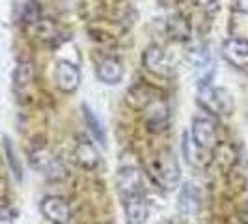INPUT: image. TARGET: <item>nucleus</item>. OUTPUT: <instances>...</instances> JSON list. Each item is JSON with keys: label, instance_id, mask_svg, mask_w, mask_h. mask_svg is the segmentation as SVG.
Instances as JSON below:
<instances>
[{"label": "nucleus", "instance_id": "15", "mask_svg": "<svg viewBox=\"0 0 248 224\" xmlns=\"http://www.w3.org/2000/svg\"><path fill=\"white\" fill-rule=\"evenodd\" d=\"M196 206H198V198H196L194 189L190 185H185L179 194V209L183 215H192L196 211Z\"/></svg>", "mask_w": 248, "mask_h": 224}, {"label": "nucleus", "instance_id": "14", "mask_svg": "<svg viewBox=\"0 0 248 224\" xmlns=\"http://www.w3.org/2000/svg\"><path fill=\"white\" fill-rule=\"evenodd\" d=\"M82 112H84V120H86V125H88V129H90V133L93 135V138L99 142L101 146H105V144H107V133H105V127L101 124V120L93 114V111H92L88 105H84Z\"/></svg>", "mask_w": 248, "mask_h": 224}, {"label": "nucleus", "instance_id": "19", "mask_svg": "<svg viewBox=\"0 0 248 224\" xmlns=\"http://www.w3.org/2000/svg\"><path fill=\"white\" fill-rule=\"evenodd\" d=\"M235 8H237V12L247 13L248 15V0H235Z\"/></svg>", "mask_w": 248, "mask_h": 224}, {"label": "nucleus", "instance_id": "16", "mask_svg": "<svg viewBox=\"0 0 248 224\" xmlns=\"http://www.w3.org/2000/svg\"><path fill=\"white\" fill-rule=\"evenodd\" d=\"M168 32H170L175 39H186V37L190 36V26H188V23H186L183 17L174 15V17L170 19V23H168Z\"/></svg>", "mask_w": 248, "mask_h": 224}, {"label": "nucleus", "instance_id": "10", "mask_svg": "<svg viewBox=\"0 0 248 224\" xmlns=\"http://www.w3.org/2000/svg\"><path fill=\"white\" fill-rule=\"evenodd\" d=\"M157 174H159V179L161 183L166 189H174L179 181V166H177V161L174 159V155L170 153H164L162 157H159V162H157Z\"/></svg>", "mask_w": 248, "mask_h": 224}, {"label": "nucleus", "instance_id": "4", "mask_svg": "<svg viewBox=\"0 0 248 224\" xmlns=\"http://www.w3.org/2000/svg\"><path fill=\"white\" fill-rule=\"evenodd\" d=\"M144 64H146V69H148L149 73L157 75V77L168 79V77L174 75V65L170 64L166 52H164L161 47H157V45L149 47V49L144 52Z\"/></svg>", "mask_w": 248, "mask_h": 224}, {"label": "nucleus", "instance_id": "20", "mask_svg": "<svg viewBox=\"0 0 248 224\" xmlns=\"http://www.w3.org/2000/svg\"><path fill=\"white\" fill-rule=\"evenodd\" d=\"M200 6H203V8H211V6H215L217 4V0H196Z\"/></svg>", "mask_w": 248, "mask_h": 224}, {"label": "nucleus", "instance_id": "7", "mask_svg": "<svg viewBox=\"0 0 248 224\" xmlns=\"http://www.w3.org/2000/svg\"><path fill=\"white\" fill-rule=\"evenodd\" d=\"M56 84L65 94L75 92L77 88L80 86V71H78V67L71 62L58 64V67H56Z\"/></svg>", "mask_w": 248, "mask_h": 224}, {"label": "nucleus", "instance_id": "2", "mask_svg": "<svg viewBox=\"0 0 248 224\" xmlns=\"http://www.w3.org/2000/svg\"><path fill=\"white\" fill-rule=\"evenodd\" d=\"M30 162H32V166L36 168L37 172L47 176L49 179H62L63 176H65V168H63L62 161L58 157H54L49 149L45 148L32 151Z\"/></svg>", "mask_w": 248, "mask_h": 224}, {"label": "nucleus", "instance_id": "11", "mask_svg": "<svg viewBox=\"0 0 248 224\" xmlns=\"http://www.w3.org/2000/svg\"><path fill=\"white\" fill-rule=\"evenodd\" d=\"M125 215L133 224H144L149 215V208L142 192L125 196Z\"/></svg>", "mask_w": 248, "mask_h": 224}, {"label": "nucleus", "instance_id": "1", "mask_svg": "<svg viewBox=\"0 0 248 224\" xmlns=\"http://www.w3.org/2000/svg\"><path fill=\"white\" fill-rule=\"evenodd\" d=\"M200 105L211 114H230L233 111V97L230 96V92L226 88H215L211 84L200 86L198 94Z\"/></svg>", "mask_w": 248, "mask_h": 224}, {"label": "nucleus", "instance_id": "9", "mask_svg": "<svg viewBox=\"0 0 248 224\" xmlns=\"http://www.w3.org/2000/svg\"><path fill=\"white\" fill-rule=\"evenodd\" d=\"M118 189L125 196L142 192V177L135 166H122L118 172Z\"/></svg>", "mask_w": 248, "mask_h": 224}, {"label": "nucleus", "instance_id": "6", "mask_svg": "<svg viewBox=\"0 0 248 224\" xmlns=\"http://www.w3.org/2000/svg\"><path fill=\"white\" fill-rule=\"evenodd\" d=\"M41 213L54 224L67 223L69 217H71L67 202L60 198V196H47V198H43V202H41Z\"/></svg>", "mask_w": 248, "mask_h": 224}, {"label": "nucleus", "instance_id": "12", "mask_svg": "<svg viewBox=\"0 0 248 224\" xmlns=\"http://www.w3.org/2000/svg\"><path fill=\"white\" fill-rule=\"evenodd\" d=\"M124 65L114 60V58H107L97 65V79L105 84H118L124 79Z\"/></svg>", "mask_w": 248, "mask_h": 224}, {"label": "nucleus", "instance_id": "18", "mask_svg": "<svg viewBox=\"0 0 248 224\" xmlns=\"http://www.w3.org/2000/svg\"><path fill=\"white\" fill-rule=\"evenodd\" d=\"M6 153H8V161L13 164V174L17 176V177H21V166H19L17 161H15V153H13V148H12V144H10V142L6 144Z\"/></svg>", "mask_w": 248, "mask_h": 224}, {"label": "nucleus", "instance_id": "5", "mask_svg": "<svg viewBox=\"0 0 248 224\" xmlns=\"http://www.w3.org/2000/svg\"><path fill=\"white\" fill-rule=\"evenodd\" d=\"M222 56L239 69L248 67V41L239 37H230L222 45Z\"/></svg>", "mask_w": 248, "mask_h": 224}, {"label": "nucleus", "instance_id": "3", "mask_svg": "<svg viewBox=\"0 0 248 224\" xmlns=\"http://www.w3.org/2000/svg\"><path fill=\"white\" fill-rule=\"evenodd\" d=\"M190 137L194 140V144L202 149H209L217 142V129L215 122L207 116H196L190 125Z\"/></svg>", "mask_w": 248, "mask_h": 224}, {"label": "nucleus", "instance_id": "17", "mask_svg": "<svg viewBox=\"0 0 248 224\" xmlns=\"http://www.w3.org/2000/svg\"><path fill=\"white\" fill-rule=\"evenodd\" d=\"M34 79V69L28 62H23L17 65V71H15V82L17 86H28Z\"/></svg>", "mask_w": 248, "mask_h": 224}, {"label": "nucleus", "instance_id": "13", "mask_svg": "<svg viewBox=\"0 0 248 224\" xmlns=\"http://www.w3.org/2000/svg\"><path fill=\"white\" fill-rule=\"evenodd\" d=\"M75 161L78 162L82 168H86V170H93L99 164V153H97V149H95L93 144L82 140L75 148Z\"/></svg>", "mask_w": 248, "mask_h": 224}, {"label": "nucleus", "instance_id": "8", "mask_svg": "<svg viewBox=\"0 0 248 224\" xmlns=\"http://www.w3.org/2000/svg\"><path fill=\"white\" fill-rule=\"evenodd\" d=\"M146 124L151 131H162L168 125V107L161 99H153L146 105Z\"/></svg>", "mask_w": 248, "mask_h": 224}]
</instances>
